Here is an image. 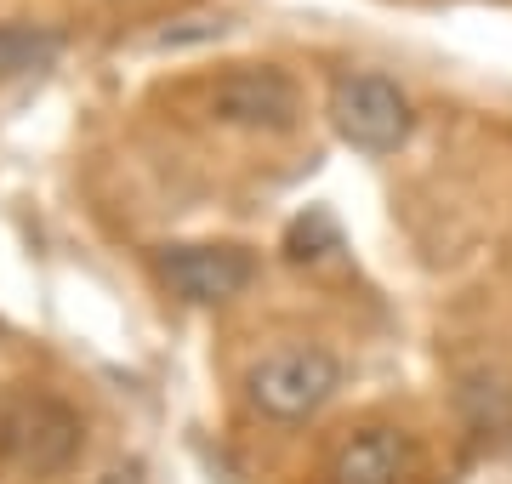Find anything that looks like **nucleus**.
Returning a JSON list of instances; mask_svg holds the SVG:
<instances>
[{"instance_id":"f03ea898","label":"nucleus","mask_w":512,"mask_h":484,"mask_svg":"<svg viewBox=\"0 0 512 484\" xmlns=\"http://www.w3.org/2000/svg\"><path fill=\"white\" fill-rule=\"evenodd\" d=\"M330 126L359 154H399L416 131V103L404 97L399 80L376 69H348L330 80Z\"/></svg>"},{"instance_id":"7ed1b4c3","label":"nucleus","mask_w":512,"mask_h":484,"mask_svg":"<svg viewBox=\"0 0 512 484\" xmlns=\"http://www.w3.org/2000/svg\"><path fill=\"white\" fill-rule=\"evenodd\" d=\"M205 114L228 131L285 137L302 126V86L274 63H234L205 86Z\"/></svg>"},{"instance_id":"20e7f679","label":"nucleus","mask_w":512,"mask_h":484,"mask_svg":"<svg viewBox=\"0 0 512 484\" xmlns=\"http://www.w3.org/2000/svg\"><path fill=\"white\" fill-rule=\"evenodd\" d=\"M80 450V416L52 393H6L0 399V462L18 473H57Z\"/></svg>"},{"instance_id":"0eeeda50","label":"nucleus","mask_w":512,"mask_h":484,"mask_svg":"<svg viewBox=\"0 0 512 484\" xmlns=\"http://www.w3.org/2000/svg\"><path fill=\"white\" fill-rule=\"evenodd\" d=\"M57 52H63V35H57V29H40V23H0V80L35 75V69H46Z\"/></svg>"},{"instance_id":"6e6552de","label":"nucleus","mask_w":512,"mask_h":484,"mask_svg":"<svg viewBox=\"0 0 512 484\" xmlns=\"http://www.w3.org/2000/svg\"><path fill=\"white\" fill-rule=\"evenodd\" d=\"M103 484H137V473H109Z\"/></svg>"},{"instance_id":"423d86ee","label":"nucleus","mask_w":512,"mask_h":484,"mask_svg":"<svg viewBox=\"0 0 512 484\" xmlns=\"http://www.w3.org/2000/svg\"><path fill=\"white\" fill-rule=\"evenodd\" d=\"M410 479V439L399 428H359L330 456V484H404Z\"/></svg>"},{"instance_id":"f257e3e1","label":"nucleus","mask_w":512,"mask_h":484,"mask_svg":"<svg viewBox=\"0 0 512 484\" xmlns=\"http://www.w3.org/2000/svg\"><path fill=\"white\" fill-rule=\"evenodd\" d=\"M336 388H342V359L319 342L274 348L245 371V399L268 422H308L336 399Z\"/></svg>"},{"instance_id":"39448f33","label":"nucleus","mask_w":512,"mask_h":484,"mask_svg":"<svg viewBox=\"0 0 512 484\" xmlns=\"http://www.w3.org/2000/svg\"><path fill=\"white\" fill-rule=\"evenodd\" d=\"M160 285L188 308H222L239 291H251L256 280V257L245 245L228 240H183V245H160L154 251Z\"/></svg>"}]
</instances>
